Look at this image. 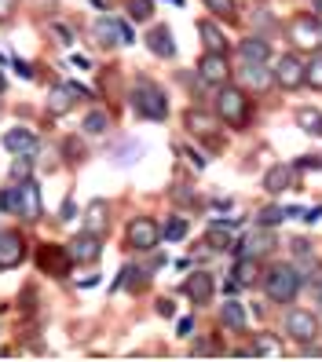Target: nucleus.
<instances>
[{"label":"nucleus","mask_w":322,"mask_h":362,"mask_svg":"<svg viewBox=\"0 0 322 362\" xmlns=\"http://www.w3.org/2000/svg\"><path fill=\"white\" fill-rule=\"evenodd\" d=\"M300 286H304V274H300V267H293V264H275L268 271V279H264V289H268V296L275 304L297 300Z\"/></svg>","instance_id":"1"},{"label":"nucleus","mask_w":322,"mask_h":362,"mask_svg":"<svg viewBox=\"0 0 322 362\" xmlns=\"http://www.w3.org/2000/svg\"><path fill=\"white\" fill-rule=\"evenodd\" d=\"M132 110L139 114V117H150V121H165L168 117V99H165V92L158 88L154 81H136V88H132Z\"/></svg>","instance_id":"2"},{"label":"nucleus","mask_w":322,"mask_h":362,"mask_svg":"<svg viewBox=\"0 0 322 362\" xmlns=\"http://www.w3.org/2000/svg\"><path fill=\"white\" fill-rule=\"evenodd\" d=\"M217 114L224 117V124H231V129H242V124L249 121V99H246V92L234 88V84H220Z\"/></svg>","instance_id":"3"},{"label":"nucleus","mask_w":322,"mask_h":362,"mask_svg":"<svg viewBox=\"0 0 322 362\" xmlns=\"http://www.w3.org/2000/svg\"><path fill=\"white\" fill-rule=\"evenodd\" d=\"M289 37H293L297 52H318L322 48V26H318V18H311V15L293 18V23H289Z\"/></svg>","instance_id":"4"},{"label":"nucleus","mask_w":322,"mask_h":362,"mask_svg":"<svg viewBox=\"0 0 322 362\" xmlns=\"http://www.w3.org/2000/svg\"><path fill=\"white\" fill-rule=\"evenodd\" d=\"M37 267L45 271V274H52V279H62V274H70V267H74V260H70V252H67V245H40L37 249Z\"/></svg>","instance_id":"5"},{"label":"nucleus","mask_w":322,"mask_h":362,"mask_svg":"<svg viewBox=\"0 0 322 362\" xmlns=\"http://www.w3.org/2000/svg\"><path fill=\"white\" fill-rule=\"evenodd\" d=\"M125 238H128V245H132V249L146 252V249H154V245L161 242V227L150 220V216H136L132 223H128Z\"/></svg>","instance_id":"6"},{"label":"nucleus","mask_w":322,"mask_h":362,"mask_svg":"<svg viewBox=\"0 0 322 362\" xmlns=\"http://www.w3.org/2000/svg\"><path fill=\"white\" fill-rule=\"evenodd\" d=\"M286 333L297 340V344H308V340L318 337V318L311 311H286Z\"/></svg>","instance_id":"7"},{"label":"nucleus","mask_w":322,"mask_h":362,"mask_svg":"<svg viewBox=\"0 0 322 362\" xmlns=\"http://www.w3.org/2000/svg\"><path fill=\"white\" fill-rule=\"evenodd\" d=\"M275 84H282V88L297 92L300 84H304V62H300V55H282L275 62Z\"/></svg>","instance_id":"8"},{"label":"nucleus","mask_w":322,"mask_h":362,"mask_svg":"<svg viewBox=\"0 0 322 362\" xmlns=\"http://www.w3.org/2000/svg\"><path fill=\"white\" fill-rule=\"evenodd\" d=\"M96 37H99V45H106V48L132 45V30H128V23H121V18H110V15H103L99 23H96Z\"/></svg>","instance_id":"9"},{"label":"nucleus","mask_w":322,"mask_h":362,"mask_svg":"<svg viewBox=\"0 0 322 362\" xmlns=\"http://www.w3.org/2000/svg\"><path fill=\"white\" fill-rule=\"evenodd\" d=\"M67 252H70V260H74V264H96V260H99V252H103L99 234H92V230L77 234V238L67 242Z\"/></svg>","instance_id":"10"},{"label":"nucleus","mask_w":322,"mask_h":362,"mask_svg":"<svg viewBox=\"0 0 322 362\" xmlns=\"http://www.w3.org/2000/svg\"><path fill=\"white\" fill-rule=\"evenodd\" d=\"M26 260V242L18 230H4L0 234V271H11Z\"/></svg>","instance_id":"11"},{"label":"nucleus","mask_w":322,"mask_h":362,"mask_svg":"<svg viewBox=\"0 0 322 362\" xmlns=\"http://www.w3.org/2000/svg\"><path fill=\"white\" fill-rule=\"evenodd\" d=\"M198 74H202V81L205 84H227V77H231V66H227V55L224 52H205L202 55V62H198Z\"/></svg>","instance_id":"12"},{"label":"nucleus","mask_w":322,"mask_h":362,"mask_svg":"<svg viewBox=\"0 0 322 362\" xmlns=\"http://www.w3.org/2000/svg\"><path fill=\"white\" fill-rule=\"evenodd\" d=\"M18 216H23L26 223L40 220V187H37L33 176L18 183Z\"/></svg>","instance_id":"13"},{"label":"nucleus","mask_w":322,"mask_h":362,"mask_svg":"<svg viewBox=\"0 0 322 362\" xmlns=\"http://www.w3.org/2000/svg\"><path fill=\"white\" fill-rule=\"evenodd\" d=\"M212 289H217V282H212V274H209V271H195V274H187V282H183V293H187L198 308L209 304Z\"/></svg>","instance_id":"14"},{"label":"nucleus","mask_w":322,"mask_h":362,"mask_svg":"<svg viewBox=\"0 0 322 362\" xmlns=\"http://www.w3.org/2000/svg\"><path fill=\"white\" fill-rule=\"evenodd\" d=\"M242 81L253 92H268L275 84V70H268V62H246L242 66Z\"/></svg>","instance_id":"15"},{"label":"nucleus","mask_w":322,"mask_h":362,"mask_svg":"<svg viewBox=\"0 0 322 362\" xmlns=\"http://www.w3.org/2000/svg\"><path fill=\"white\" fill-rule=\"evenodd\" d=\"M271 245H275V238L268 234V227H260L256 234H249V238L234 242V252H238V257H260V252H268Z\"/></svg>","instance_id":"16"},{"label":"nucleus","mask_w":322,"mask_h":362,"mask_svg":"<svg viewBox=\"0 0 322 362\" xmlns=\"http://www.w3.org/2000/svg\"><path fill=\"white\" fill-rule=\"evenodd\" d=\"M4 151H11V154H33L37 151V132L33 129H11V132H4Z\"/></svg>","instance_id":"17"},{"label":"nucleus","mask_w":322,"mask_h":362,"mask_svg":"<svg viewBox=\"0 0 322 362\" xmlns=\"http://www.w3.org/2000/svg\"><path fill=\"white\" fill-rule=\"evenodd\" d=\"M84 230H92V234H103L110 230V205L106 202H92L88 205V212H84Z\"/></svg>","instance_id":"18"},{"label":"nucleus","mask_w":322,"mask_h":362,"mask_svg":"<svg viewBox=\"0 0 322 362\" xmlns=\"http://www.w3.org/2000/svg\"><path fill=\"white\" fill-rule=\"evenodd\" d=\"M238 59L242 62H268L271 59V40L268 37H246L238 45Z\"/></svg>","instance_id":"19"},{"label":"nucleus","mask_w":322,"mask_h":362,"mask_svg":"<svg viewBox=\"0 0 322 362\" xmlns=\"http://www.w3.org/2000/svg\"><path fill=\"white\" fill-rule=\"evenodd\" d=\"M146 48L161 55V59H173L176 55V45H173V33H168V26H154L146 33Z\"/></svg>","instance_id":"20"},{"label":"nucleus","mask_w":322,"mask_h":362,"mask_svg":"<svg viewBox=\"0 0 322 362\" xmlns=\"http://www.w3.org/2000/svg\"><path fill=\"white\" fill-rule=\"evenodd\" d=\"M70 95H88V92L77 88V84H62V88H52V95H48V110H52V114H67L70 106H74Z\"/></svg>","instance_id":"21"},{"label":"nucleus","mask_w":322,"mask_h":362,"mask_svg":"<svg viewBox=\"0 0 322 362\" xmlns=\"http://www.w3.org/2000/svg\"><path fill=\"white\" fill-rule=\"evenodd\" d=\"M183 124H187L195 136H212V132H217V117H212L209 110H198V106L183 114Z\"/></svg>","instance_id":"22"},{"label":"nucleus","mask_w":322,"mask_h":362,"mask_svg":"<svg viewBox=\"0 0 322 362\" xmlns=\"http://www.w3.org/2000/svg\"><path fill=\"white\" fill-rule=\"evenodd\" d=\"M293 173H297L293 165H271L268 176H264V187L271 190V194H282V190L293 183Z\"/></svg>","instance_id":"23"},{"label":"nucleus","mask_w":322,"mask_h":362,"mask_svg":"<svg viewBox=\"0 0 322 362\" xmlns=\"http://www.w3.org/2000/svg\"><path fill=\"white\" fill-rule=\"evenodd\" d=\"M231 274H234L231 282H238V286H256L260 282V264H256V257H242Z\"/></svg>","instance_id":"24"},{"label":"nucleus","mask_w":322,"mask_h":362,"mask_svg":"<svg viewBox=\"0 0 322 362\" xmlns=\"http://www.w3.org/2000/svg\"><path fill=\"white\" fill-rule=\"evenodd\" d=\"M220 322H224L227 329H234V333H242V329H246V308H242L238 300H227V304L220 308Z\"/></svg>","instance_id":"25"},{"label":"nucleus","mask_w":322,"mask_h":362,"mask_svg":"<svg viewBox=\"0 0 322 362\" xmlns=\"http://www.w3.org/2000/svg\"><path fill=\"white\" fill-rule=\"evenodd\" d=\"M198 33H202V40H205V52H227V40H224V33L209 23V18H202L198 23Z\"/></svg>","instance_id":"26"},{"label":"nucleus","mask_w":322,"mask_h":362,"mask_svg":"<svg viewBox=\"0 0 322 362\" xmlns=\"http://www.w3.org/2000/svg\"><path fill=\"white\" fill-rule=\"evenodd\" d=\"M146 279H150V271H143V267H125V271H121V279H117V289L139 293V289L146 286Z\"/></svg>","instance_id":"27"},{"label":"nucleus","mask_w":322,"mask_h":362,"mask_svg":"<svg viewBox=\"0 0 322 362\" xmlns=\"http://www.w3.org/2000/svg\"><path fill=\"white\" fill-rule=\"evenodd\" d=\"M297 124L308 136H322V114L315 110V106H300V110H297Z\"/></svg>","instance_id":"28"},{"label":"nucleus","mask_w":322,"mask_h":362,"mask_svg":"<svg viewBox=\"0 0 322 362\" xmlns=\"http://www.w3.org/2000/svg\"><path fill=\"white\" fill-rule=\"evenodd\" d=\"M106 129H110V117H106V110H88V117H84V136H106Z\"/></svg>","instance_id":"29"},{"label":"nucleus","mask_w":322,"mask_h":362,"mask_svg":"<svg viewBox=\"0 0 322 362\" xmlns=\"http://www.w3.org/2000/svg\"><path fill=\"white\" fill-rule=\"evenodd\" d=\"M205 8L224 18V23H238V8H234V0H205Z\"/></svg>","instance_id":"30"},{"label":"nucleus","mask_w":322,"mask_h":362,"mask_svg":"<svg viewBox=\"0 0 322 362\" xmlns=\"http://www.w3.org/2000/svg\"><path fill=\"white\" fill-rule=\"evenodd\" d=\"M33 176V154H15V165H11V180H30Z\"/></svg>","instance_id":"31"},{"label":"nucleus","mask_w":322,"mask_h":362,"mask_svg":"<svg viewBox=\"0 0 322 362\" xmlns=\"http://www.w3.org/2000/svg\"><path fill=\"white\" fill-rule=\"evenodd\" d=\"M304 84L315 92H322V55H315L308 66H304Z\"/></svg>","instance_id":"32"},{"label":"nucleus","mask_w":322,"mask_h":362,"mask_svg":"<svg viewBox=\"0 0 322 362\" xmlns=\"http://www.w3.org/2000/svg\"><path fill=\"white\" fill-rule=\"evenodd\" d=\"M246 351H249V355H278L282 348H278V340H275V337H256Z\"/></svg>","instance_id":"33"},{"label":"nucleus","mask_w":322,"mask_h":362,"mask_svg":"<svg viewBox=\"0 0 322 362\" xmlns=\"http://www.w3.org/2000/svg\"><path fill=\"white\" fill-rule=\"evenodd\" d=\"M165 238H168V242L187 238V220H183V216H173V220H168V223H165Z\"/></svg>","instance_id":"34"},{"label":"nucleus","mask_w":322,"mask_h":362,"mask_svg":"<svg viewBox=\"0 0 322 362\" xmlns=\"http://www.w3.org/2000/svg\"><path fill=\"white\" fill-rule=\"evenodd\" d=\"M150 11H154V4H150V0H128V15H132L136 23H146Z\"/></svg>","instance_id":"35"},{"label":"nucleus","mask_w":322,"mask_h":362,"mask_svg":"<svg viewBox=\"0 0 322 362\" xmlns=\"http://www.w3.org/2000/svg\"><path fill=\"white\" fill-rule=\"evenodd\" d=\"M0 212H15V216H18V187L0 190Z\"/></svg>","instance_id":"36"},{"label":"nucleus","mask_w":322,"mask_h":362,"mask_svg":"<svg viewBox=\"0 0 322 362\" xmlns=\"http://www.w3.org/2000/svg\"><path fill=\"white\" fill-rule=\"evenodd\" d=\"M286 220V209H260V216H256V223L260 227H275Z\"/></svg>","instance_id":"37"},{"label":"nucleus","mask_w":322,"mask_h":362,"mask_svg":"<svg viewBox=\"0 0 322 362\" xmlns=\"http://www.w3.org/2000/svg\"><path fill=\"white\" fill-rule=\"evenodd\" d=\"M62 151L70 154V161H74V165H77V161H84V143H81V139H67V143H62Z\"/></svg>","instance_id":"38"},{"label":"nucleus","mask_w":322,"mask_h":362,"mask_svg":"<svg viewBox=\"0 0 322 362\" xmlns=\"http://www.w3.org/2000/svg\"><path fill=\"white\" fill-rule=\"evenodd\" d=\"M52 33L62 40V45H70V40H74V33H70V26H62V23H52Z\"/></svg>","instance_id":"39"},{"label":"nucleus","mask_w":322,"mask_h":362,"mask_svg":"<svg viewBox=\"0 0 322 362\" xmlns=\"http://www.w3.org/2000/svg\"><path fill=\"white\" fill-rule=\"evenodd\" d=\"M212 351H220L217 340H202V344H195V355H212Z\"/></svg>","instance_id":"40"},{"label":"nucleus","mask_w":322,"mask_h":362,"mask_svg":"<svg viewBox=\"0 0 322 362\" xmlns=\"http://www.w3.org/2000/svg\"><path fill=\"white\" fill-rule=\"evenodd\" d=\"M311 242H304V238H300V242H293V257H300V260H308L311 257V249H308Z\"/></svg>","instance_id":"41"},{"label":"nucleus","mask_w":322,"mask_h":362,"mask_svg":"<svg viewBox=\"0 0 322 362\" xmlns=\"http://www.w3.org/2000/svg\"><path fill=\"white\" fill-rule=\"evenodd\" d=\"M15 8H18V0H0V18L15 15Z\"/></svg>","instance_id":"42"},{"label":"nucleus","mask_w":322,"mask_h":362,"mask_svg":"<svg viewBox=\"0 0 322 362\" xmlns=\"http://www.w3.org/2000/svg\"><path fill=\"white\" fill-rule=\"evenodd\" d=\"M190 329H195V318H180V337H187Z\"/></svg>","instance_id":"43"},{"label":"nucleus","mask_w":322,"mask_h":362,"mask_svg":"<svg viewBox=\"0 0 322 362\" xmlns=\"http://www.w3.org/2000/svg\"><path fill=\"white\" fill-rule=\"evenodd\" d=\"M158 311L161 315H173V300H158Z\"/></svg>","instance_id":"44"},{"label":"nucleus","mask_w":322,"mask_h":362,"mask_svg":"<svg viewBox=\"0 0 322 362\" xmlns=\"http://www.w3.org/2000/svg\"><path fill=\"white\" fill-rule=\"evenodd\" d=\"M315 300H318V308H322V279H318V286H315Z\"/></svg>","instance_id":"45"},{"label":"nucleus","mask_w":322,"mask_h":362,"mask_svg":"<svg viewBox=\"0 0 322 362\" xmlns=\"http://www.w3.org/2000/svg\"><path fill=\"white\" fill-rule=\"evenodd\" d=\"M311 4H315V11H318V15H322V0H311Z\"/></svg>","instance_id":"46"},{"label":"nucleus","mask_w":322,"mask_h":362,"mask_svg":"<svg viewBox=\"0 0 322 362\" xmlns=\"http://www.w3.org/2000/svg\"><path fill=\"white\" fill-rule=\"evenodd\" d=\"M92 4H96V8H106V4H103V0H92Z\"/></svg>","instance_id":"47"},{"label":"nucleus","mask_w":322,"mask_h":362,"mask_svg":"<svg viewBox=\"0 0 322 362\" xmlns=\"http://www.w3.org/2000/svg\"><path fill=\"white\" fill-rule=\"evenodd\" d=\"M173 4H183V0H173Z\"/></svg>","instance_id":"48"}]
</instances>
